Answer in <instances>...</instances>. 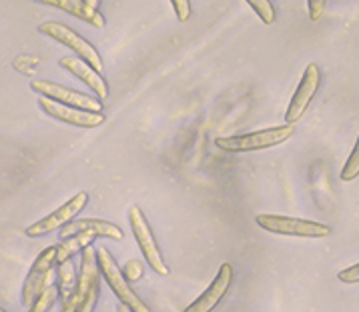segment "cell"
<instances>
[{
	"label": "cell",
	"mask_w": 359,
	"mask_h": 312,
	"mask_svg": "<svg viewBox=\"0 0 359 312\" xmlns=\"http://www.w3.org/2000/svg\"><path fill=\"white\" fill-rule=\"evenodd\" d=\"M295 134L293 125H283V127L263 128L247 134H233V136H219L215 139V146L225 150V153H255V150H267L279 146L289 141Z\"/></svg>",
	"instance_id": "obj_1"
},
{
	"label": "cell",
	"mask_w": 359,
	"mask_h": 312,
	"mask_svg": "<svg viewBox=\"0 0 359 312\" xmlns=\"http://www.w3.org/2000/svg\"><path fill=\"white\" fill-rule=\"evenodd\" d=\"M99 281L101 270L97 262V248L90 244L81 253V272H79V284L76 295L72 300V312H93L99 300Z\"/></svg>",
	"instance_id": "obj_2"
},
{
	"label": "cell",
	"mask_w": 359,
	"mask_h": 312,
	"mask_svg": "<svg viewBox=\"0 0 359 312\" xmlns=\"http://www.w3.org/2000/svg\"><path fill=\"white\" fill-rule=\"evenodd\" d=\"M97 262H99L101 276L111 286V290H113V295L118 300V304H125L133 312H151V309L130 288V284L127 283L123 270L118 269V264L115 262L113 255L109 253V248H104V246L97 248Z\"/></svg>",
	"instance_id": "obj_3"
},
{
	"label": "cell",
	"mask_w": 359,
	"mask_h": 312,
	"mask_svg": "<svg viewBox=\"0 0 359 312\" xmlns=\"http://www.w3.org/2000/svg\"><path fill=\"white\" fill-rule=\"evenodd\" d=\"M259 227L273 234L283 236H297V239H325L331 234V228L321 222L305 220V218H293L285 214H257L255 218Z\"/></svg>",
	"instance_id": "obj_4"
},
{
	"label": "cell",
	"mask_w": 359,
	"mask_h": 312,
	"mask_svg": "<svg viewBox=\"0 0 359 312\" xmlns=\"http://www.w3.org/2000/svg\"><path fill=\"white\" fill-rule=\"evenodd\" d=\"M39 32L44 34V36H48V38H55L57 43L65 44L67 48H71L72 52L76 55V58L85 60L90 69H95V71L101 74L104 64H102V58L101 55H99V50L88 43L86 38H83L79 32H74L71 27H67V24H62V22L48 20V22H43V24L39 27Z\"/></svg>",
	"instance_id": "obj_5"
},
{
	"label": "cell",
	"mask_w": 359,
	"mask_h": 312,
	"mask_svg": "<svg viewBox=\"0 0 359 312\" xmlns=\"http://www.w3.org/2000/svg\"><path fill=\"white\" fill-rule=\"evenodd\" d=\"M129 225L130 230H133V236L139 244L141 253H143L144 260L149 262L151 270H155L158 276H167L169 274V267L165 262V258L158 250L157 241L153 236V230H151V225L147 220L144 213L139 208V206H130L129 208Z\"/></svg>",
	"instance_id": "obj_6"
},
{
	"label": "cell",
	"mask_w": 359,
	"mask_h": 312,
	"mask_svg": "<svg viewBox=\"0 0 359 312\" xmlns=\"http://www.w3.org/2000/svg\"><path fill=\"white\" fill-rule=\"evenodd\" d=\"M30 88L34 92H39L41 97L48 100H55L58 104L71 106V108H79V111H86V113H102V102L99 99H93L85 92L72 90L69 86L57 85L50 80H32Z\"/></svg>",
	"instance_id": "obj_7"
},
{
	"label": "cell",
	"mask_w": 359,
	"mask_h": 312,
	"mask_svg": "<svg viewBox=\"0 0 359 312\" xmlns=\"http://www.w3.org/2000/svg\"><path fill=\"white\" fill-rule=\"evenodd\" d=\"M55 264H57V244L44 248L43 253L34 258L29 274H27V278H25V283H22V295H20V300H22V304H25L27 309L32 306V302H34V300L39 298V295L46 288L48 276H50V272L55 269Z\"/></svg>",
	"instance_id": "obj_8"
},
{
	"label": "cell",
	"mask_w": 359,
	"mask_h": 312,
	"mask_svg": "<svg viewBox=\"0 0 359 312\" xmlns=\"http://www.w3.org/2000/svg\"><path fill=\"white\" fill-rule=\"evenodd\" d=\"M319 85H321V71L317 64H307V69L303 71L302 80H299V86L295 88L293 97H291V102L287 106V113H285V120L287 125H293L297 120H302L303 114L307 113L311 100L316 99L317 90H319Z\"/></svg>",
	"instance_id": "obj_9"
},
{
	"label": "cell",
	"mask_w": 359,
	"mask_h": 312,
	"mask_svg": "<svg viewBox=\"0 0 359 312\" xmlns=\"http://www.w3.org/2000/svg\"><path fill=\"white\" fill-rule=\"evenodd\" d=\"M86 202H88V194H86V192H79L76 197H72L71 200H67L62 206H58L55 213L46 214L44 218L36 220L34 225H30V227L27 228V234H29V236H44V234H48V232H55V230L65 228L67 225H71L76 214L83 213Z\"/></svg>",
	"instance_id": "obj_10"
},
{
	"label": "cell",
	"mask_w": 359,
	"mask_h": 312,
	"mask_svg": "<svg viewBox=\"0 0 359 312\" xmlns=\"http://www.w3.org/2000/svg\"><path fill=\"white\" fill-rule=\"evenodd\" d=\"M231 283H233V267H231V262H223L217 276L213 278V283L205 288V292L199 295L197 300H193L189 304L185 312H213L217 304L227 295Z\"/></svg>",
	"instance_id": "obj_11"
},
{
	"label": "cell",
	"mask_w": 359,
	"mask_h": 312,
	"mask_svg": "<svg viewBox=\"0 0 359 312\" xmlns=\"http://www.w3.org/2000/svg\"><path fill=\"white\" fill-rule=\"evenodd\" d=\"M39 104L44 113L53 118H57L60 122H67L71 127L79 128H97L101 127L104 122V114L97 113H86V111H79V108H71V106H65V104H58L55 100H48L41 97Z\"/></svg>",
	"instance_id": "obj_12"
},
{
	"label": "cell",
	"mask_w": 359,
	"mask_h": 312,
	"mask_svg": "<svg viewBox=\"0 0 359 312\" xmlns=\"http://www.w3.org/2000/svg\"><path fill=\"white\" fill-rule=\"evenodd\" d=\"M81 232H86V234H93L95 239H111V241H123V230L113 225V222H107V220H101V218H76L72 220L71 225L60 230V236L62 239H69V236H74V234H81Z\"/></svg>",
	"instance_id": "obj_13"
},
{
	"label": "cell",
	"mask_w": 359,
	"mask_h": 312,
	"mask_svg": "<svg viewBox=\"0 0 359 312\" xmlns=\"http://www.w3.org/2000/svg\"><path fill=\"white\" fill-rule=\"evenodd\" d=\"M60 66H62L65 71L71 72V74H74L81 83H85V85L97 94V99L101 100V102L107 100V97H109L107 80L102 78V74H99L95 69H90L85 60H81V58L76 57H65L60 58Z\"/></svg>",
	"instance_id": "obj_14"
},
{
	"label": "cell",
	"mask_w": 359,
	"mask_h": 312,
	"mask_svg": "<svg viewBox=\"0 0 359 312\" xmlns=\"http://www.w3.org/2000/svg\"><path fill=\"white\" fill-rule=\"evenodd\" d=\"M43 4L55 6L58 10H65L69 15L85 20L86 24H90V27H97V29H102L107 24L104 16L97 10V6H99L97 0H44Z\"/></svg>",
	"instance_id": "obj_15"
},
{
	"label": "cell",
	"mask_w": 359,
	"mask_h": 312,
	"mask_svg": "<svg viewBox=\"0 0 359 312\" xmlns=\"http://www.w3.org/2000/svg\"><path fill=\"white\" fill-rule=\"evenodd\" d=\"M76 284H79V276L74 272V264L71 260L58 264V298L62 302V311L60 312H72V300L76 295Z\"/></svg>",
	"instance_id": "obj_16"
},
{
	"label": "cell",
	"mask_w": 359,
	"mask_h": 312,
	"mask_svg": "<svg viewBox=\"0 0 359 312\" xmlns=\"http://www.w3.org/2000/svg\"><path fill=\"white\" fill-rule=\"evenodd\" d=\"M93 241H95V236L93 234H86V232L74 234V236H69V239H62L57 244V264L69 262L72 256L83 253L86 246H90Z\"/></svg>",
	"instance_id": "obj_17"
},
{
	"label": "cell",
	"mask_w": 359,
	"mask_h": 312,
	"mask_svg": "<svg viewBox=\"0 0 359 312\" xmlns=\"http://www.w3.org/2000/svg\"><path fill=\"white\" fill-rule=\"evenodd\" d=\"M58 300V286L57 284H46L43 292L39 295V298L32 302V306L29 309V312H50L55 302Z\"/></svg>",
	"instance_id": "obj_18"
},
{
	"label": "cell",
	"mask_w": 359,
	"mask_h": 312,
	"mask_svg": "<svg viewBox=\"0 0 359 312\" xmlns=\"http://www.w3.org/2000/svg\"><path fill=\"white\" fill-rule=\"evenodd\" d=\"M358 176H359V136H358V141H355L353 150H351V155H349V158L345 160L339 178H341L344 183H353Z\"/></svg>",
	"instance_id": "obj_19"
},
{
	"label": "cell",
	"mask_w": 359,
	"mask_h": 312,
	"mask_svg": "<svg viewBox=\"0 0 359 312\" xmlns=\"http://www.w3.org/2000/svg\"><path fill=\"white\" fill-rule=\"evenodd\" d=\"M247 4L257 13V16L265 24H273L277 13H275V6L269 0H249Z\"/></svg>",
	"instance_id": "obj_20"
},
{
	"label": "cell",
	"mask_w": 359,
	"mask_h": 312,
	"mask_svg": "<svg viewBox=\"0 0 359 312\" xmlns=\"http://www.w3.org/2000/svg\"><path fill=\"white\" fill-rule=\"evenodd\" d=\"M123 274H125L127 283H137V281H141L144 274L143 262L137 260V258H130L129 262L125 264V269H123Z\"/></svg>",
	"instance_id": "obj_21"
},
{
	"label": "cell",
	"mask_w": 359,
	"mask_h": 312,
	"mask_svg": "<svg viewBox=\"0 0 359 312\" xmlns=\"http://www.w3.org/2000/svg\"><path fill=\"white\" fill-rule=\"evenodd\" d=\"M172 8H175V15L179 18V22H187L191 18V2L189 0H172Z\"/></svg>",
	"instance_id": "obj_22"
},
{
	"label": "cell",
	"mask_w": 359,
	"mask_h": 312,
	"mask_svg": "<svg viewBox=\"0 0 359 312\" xmlns=\"http://www.w3.org/2000/svg\"><path fill=\"white\" fill-rule=\"evenodd\" d=\"M337 278L345 284L359 283V262L358 264H353V267H349V269L339 270V272H337Z\"/></svg>",
	"instance_id": "obj_23"
},
{
	"label": "cell",
	"mask_w": 359,
	"mask_h": 312,
	"mask_svg": "<svg viewBox=\"0 0 359 312\" xmlns=\"http://www.w3.org/2000/svg\"><path fill=\"white\" fill-rule=\"evenodd\" d=\"M307 6H309V16H311V20H319V18L323 16V13H325L327 2H325V0H309Z\"/></svg>",
	"instance_id": "obj_24"
},
{
	"label": "cell",
	"mask_w": 359,
	"mask_h": 312,
	"mask_svg": "<svg viewBox=\"0 0 359 312\" xmlns=\"http://www.w3.org/2000/svg\"><path fill=\"white\" fill-rule=\"evenodd\" d=\"M118 312H133L130 309H127L125 304H118Z\"/></svg>",
	"instance_id": "obj_25"
},
{
	"label": "cell",
	"mask_w": 359,
	"mask_h": 312,
	"mask_svg": "<svg viewBox=\"0 0 359 312\" xmlns=\"http://www.w3.org/2000/svg\"><path fill=\"white\" fill-rule=\"evenodd\" d=\"M0 312H6V311H4V309H2V306H0Z\"/></svg>",
	"instance_id": "obj_26"
}]
</instances>
